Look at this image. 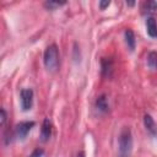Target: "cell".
I'll list each match as a JSON object with an SVG mask.
<instances>
[{"label": "cell", "mask_w": 157, "mask_h": 157, "mask_svg": "<svg viewBox=\"0 0 157 157\" xmlns=\"http://www.w3.org/2000/svg\"><path fill=\"white\" fill-rule=\"evenodd\" d=\"M132 151V134L129 126H123L118 137V157H130Z\"/></svg>", "instance_id": "obj_1"}, {"label": "cell", "mask_w": 157, "mask_h": 157, "mask_svg": "<svg viewBox=\"0 0 157 157\" xmlns=\"http://www.w3.org/2000/svg\"><path fill=\"white\" fill-rule=\"evenodd\" d=\"M43 63H44V66L49 71L56 70L59 65V50H58L56 44H50L47 47V49L44 50V55H43Z\"/></svg>", "instance_id": "obj_2"}, {"label": "cell", "mask_w": 157, "mask_h": 157, "mask_svg": "<svg viewBox=\"0 0 157 157\" xmlns=\"http://www.w3.org/2000/svg\"><path fill=\"white\" fill-rule=\"evenodd\" d=\"M52 136V123L49 119H44L40 129V140L42 141H48Z\"/></svg>", "instance_id": "obj_6"}, {"label": "cell", "mask_w": 157, "mask_h": 157, "mask_svg": "<svg viewBox=\"0 0 157 157\" xmlns=\"http://www.w3.org/2000/svg\"><path fill=\"white\" fill-rule=\"evenodd\" d=\"M76 157H85V155H83V152H78Z\"/></svg>", "instance_id": "obj_17"}, {"label": "cell", "mask_w": 157, "mask_h": 157, "mask_svg": "<svg viewBox=\"0 0 157 157\" xmlns=\"http://www.w3.org/2000/svg\"><path fill=\"white\" fill-rule=\"evenodd\" d=\"M144 125L146 128V130L155 137H157V124L155 123L153 118L150 114H145L144 115Z\"/></svg>", "instance_id": "obj_5"}, {"label": "cell", "mask_w": 157, "mask_h": 157, "mask_svg": "<svg viewBox=\"0 0 157 157\" xmlns=\"http://www.w3.org/2000/svg\"><path fill=\"white\" fill-rule=\"evenodd\" d=\"M112 70H113L112 60L107 59V58H103L102 59V75L105 76V77H109L110 74H112Z\"/></svg>", "instance_id": "obj_11"}, {"label": "cell", "mask_w": 157, "mask_h": 157, "mask_svg": "<svg viewBox=\"0 0 157 157\" xmlns=\"http://www.w3.org/2000/svg\"><path fill=\"white\" fill-rule=\"evenodd\" d=\"M109 4H110L109 1H101V2H99V7H101V10H104L105 7H108Z\"/></svg>", "instance_id": "obj_16"}, {"label": "cell", "mask_w": 157, "mask_h": 157, "mask_svg": "<svg viewBox=\"0 0 157 157\" xmlns=\"http://www.w3.org/2000/svg\"><path fill=\"white\" fill-rule=\"evenodd\" d=\"M61 5H64V2H58V1H45L44 2V6L48 10H54V9H56V7L61 6Z\"/></svg>", "instance_id": "obj_13"}, {"label": "cell", "mask_w": 157, "mask_h": 157, "mask_svg": "<svg viewBox=\"0 0 157 157\" xmlns=\"http://www.w3.org/2000/svg\"><path fill=\"white\" fill-rule=\"evenodd\" d=\"M157 10V2L156 1H145L141 6V12L144 15H147L150 17V15H152L155 11Z\"/></svg>", "instance_id": "obj_9"}, {"label": "cell", "mask_w": 157, "mask_h": 157, "mask_svg": "<svg viewBox=\"0 0 157 157\" xmlns=\"http://www.w3.org/2000/svg\"><path fill=\"white\" fill-rule=\"evenodd\" d=\"M147 66L152 70H157V52H150L147 55Z\"/></svg>", "instance_id": "obj_12"}, {"label": "cell", "mask_w": 157, "mask_h": 157, "mask_svg": "<svg viewBox=\"0 0 157 157\" xmlns=\"http://www.w3.org/2000/svg\"><path fill=\"white\" fill-rule=\"evenodd\" d=\"M96 109L101 113H105L109 109V104H108V99L105 97V94H101L97 99H96Z\"/></svg>", "instance_id": "obj_8"}, {"label": "cell", "mask_w": 157, "mask_h": 157, "mask_svg": "<svg viewBox=\"0 0 157 157\" xmlns=\"http://www.w3.org/2000/svg\"><path fill=\"white\" fill-rule=\"evenodd\" d=\"M124 38H125V43L128 45V48L132 52L135 49V44H136V39H135V34L131 29H126L124 32Z\"/></svg>", "instance_id": "obj_10"}, {"label": "cell", "mask_w": 157, "mask_h": 157, "mask_svg": "<svg viewBox=\"0 0 157 157\" xmlns=\"http://www.w3.org/2000/svg\"><path fill=\"white\" fill-rule=\"evenodd\" d=\"M21 97V107L23 110H29L33 104V91L31 88H23L20 93Z\"/></svg>", "instance_id": "obj_4"}, {"label": "cell", "mask_w": 157, "mask_h": 157, "mask_svg": "<svg viewBox=\"0 0 157 157\" xmlns=\"http://www.w3.org/2000/svg\"><path fill=\"white\" fill-rule=\"evenodd\" d=\"M42 155H43V150L42 148H36L28 157H42Z\"/></svg>", "instance_id": "obj_14"}, {"label": "cell", "mask_w": 157, "mask_h": 157, "mask_svg": "<svg viewBox=\"0 0 157 157\" xmlns=\"http://www.w3.org/2000/svg\"><path fill=\"white\" fill-rule=\"evenodd\" d=\"M34 126V121H21L15 128V136L20 140H23L31 129Z\"/></svg>", "instance_id": "obj_3"}, {"label": "cell", "mask_w": 157, "mask_h": 157, "mask_svg": "<svg viewBox=\"0 0 157 157\" xmlns=\"http://www.w3.org/2000/svg\"><path fill=\"white\" fill-rule=\"evenodd\" d=\"M1 117H0V124L1 125H4L5 124V120H6V112H5V109H1Z\"/></svg>", "instance_id": "obj_15"}, {"label": "cell", "mask_w": 157, "mask_h": 157, "mask_svg": "<svg viewBox=\"0 0 157 157\" xmlns=\"http://www.w3.org/2000/svg\"><path fill=\"white\" fill-rule=\"evenodd\" d=\"M146 31L151 38H157V22L155 17L150 16L146 20Z\"/></svg>", "instance_id": "obj_7"}]
</instances>
